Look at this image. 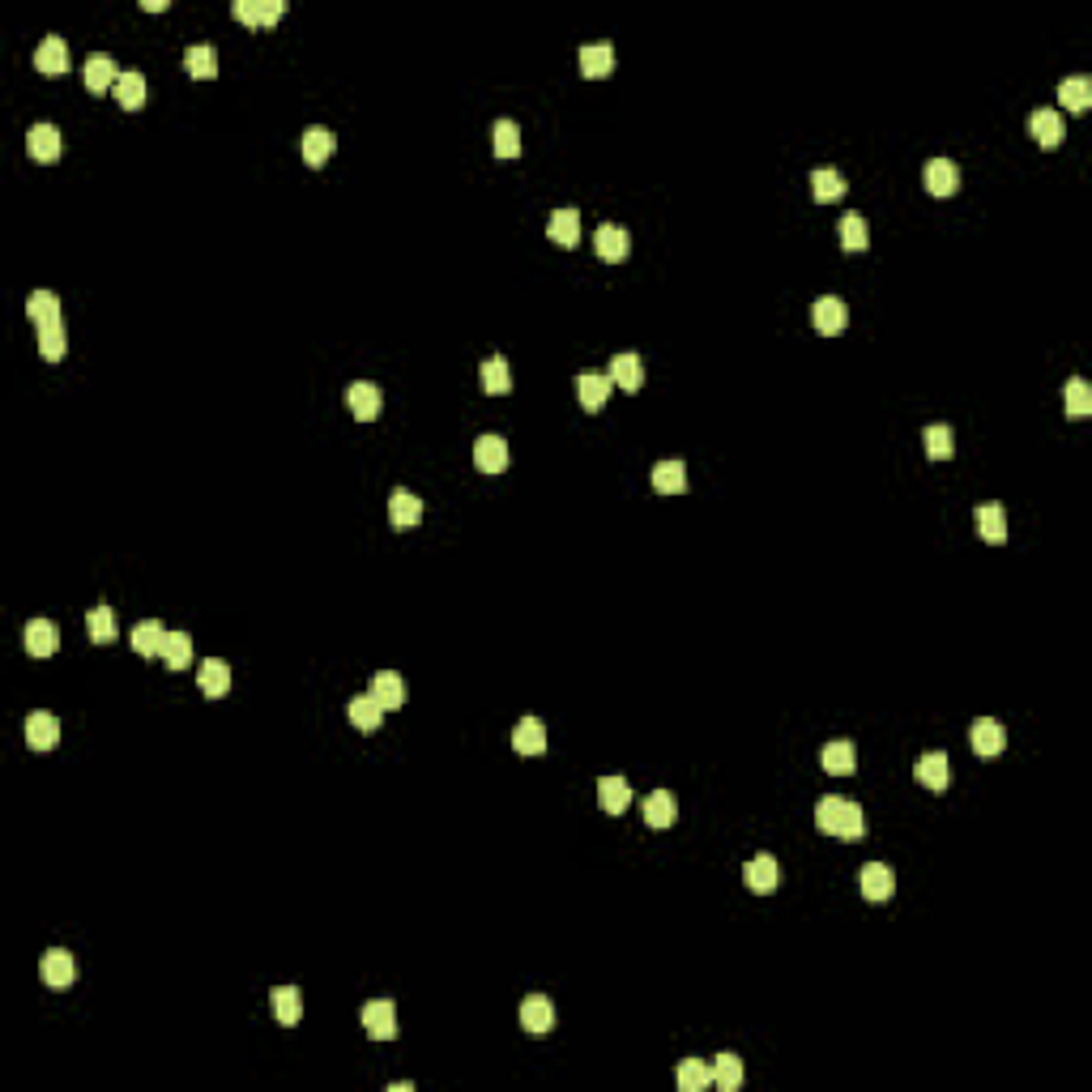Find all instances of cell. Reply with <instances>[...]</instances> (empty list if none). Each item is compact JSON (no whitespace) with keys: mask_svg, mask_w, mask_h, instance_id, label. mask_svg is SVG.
<instances>
[{"mask_svg":"<svg viewBox=\"0 0 1092 1092\" xmlns=\"http://www.w3.org/2000/svg\"><path fill=\"white\" fill-rule=\"evenodd\" d=\"M913 781H918V786H926L930 794H944V790H947V755H944V751L922 755V760L913 764Z\"/></svg>","mask_w":1092,"mask_h":1092,"instance_id":"obj_25","label":"cell"},{"mask_svg":"<svg viewBox=\"0 0 1092 1092\" xmlns=\"http://www.w3.org/2000/svg\"><path fill=\"white\" fill-rule=\"evenodd\" d=\"M82 77H86V90H90V94H107V90H116V82H120L116 60L103 56V51H94V56L86 60Z\"/></svg>","mask_w":1092,"mask_h":1092,"instance_id":"obj_18","label":"cell"},{"mask_svg":"<svg viewBox=\"0 0 1092 1092\" xmlns=\"http://www.w3.org/2000/svg\"><path fill=\"white\" fill-rule=\"evenodd\" d=\"M841 248L845 252H867L870 248V226H867V218L853 214V209L841 218Z\"/></svg>","mask_w":1092,"mask_h":1092,"instance_id":"obj_42","label":"cell"},{"mask_svg":"<svg viewBox=\"0 0 1092 1092\" xmlns=\"http://www.w3.org/2000/svg\"><path fill=\"white\" fill-rule=\"evenodd\" d=\"M674 819H679V803H674V794H671V790H653V794L645 798V824L662 832V828H671Z\"/></svg>","mask_w":1092,"mask_h":1092,"instance_id":"obj_28","label":"cell"},{"mask_svg":"<svg viewBox=\"0 0 1092 1092\" xmlns=\"http://www.w3.org/2000/svg\"><path fill=\"white\" fill-rule=\"evenodd\" d=\"M346 712H350V721H355V730H363V734H376V730L384 726V709L376 704V695H355Z\"/></svg>","mask_w":1092,"mask_h":1092,"instance_id":"obj_36","label":"cell"},{"mask_svg":"<svg viewBox=\"0 0 1092 1092\" xmlns=\"http://www.w3.org/2000/svg\"><path fill=\"white\" fill-rule=\"evenodd\" d=\"M922 180H926L930 197H952V192L960 188V166L952 163V158H930L926 171H922Z\"/></svg>","mask_w":1092,"mask_h":1092,"instance_id":"obj_11","label":"cell"},{"mask_svg":"<svg viewBox=\"0 0 1092 1092\" xmlns=\"http://www.w3.org/2000/svg\"><path fill=\"white\" fill-rule=\"evenodd\" d=\"M34 68H39L43 77H60L68 73V43L60 39V34H48V39L34 48Z\"/></svg>","mask_w":1092,"mask_h":1092,"instance_id":"obj_10","label":"cell"},{"mask_svg":"<svg viewBox=\"0 0 1092 1092\" xmlns=\"http://www.w3.org/2000/svg\"><path fill=\"white\" fill-rule=\"evenodd\" d=\"M815 824H819V832L841 836V841H858V836L867 832L862 807L849 803V798H836V794H828L815 803Z\"/></svg>","mask_w":1092,"mask_h":1092,"instance_id":"obj_1","label":"cell"},{"mask_svg":"<svg viewBox=\"0 0 1092 1092\" xmlns=\"http://www.w3.org/2000/svg\"><path fill=\"white\" fill-rule=\"evenodd\" d=\"M39 973L51 990H68V985L77 982V960H73V952H65V947H51V952L43 956Z\"/></svg>","mask_w":1092,"mask_h":1092,"instance_id":"obj_5","label":"cell"},{"mask_svg":"<svg viewBox=\"0 0 1092 1092\" xmlns=\"http://www.w3.org/2000/svg\"><path fill=\"white\" fill-rule=\"evenodd\" d=\"M146 94H149V86H146V77H141L137 68L120 73V82H116V103H120V107L141 111V107H146Z\"/></svg>","mask_w":1092,"mask_h":1092,"instance_id":"obj_37","label":"cell"},{"mask_svg":"<svg viewBox=\"0 0 1092 1092\" xmlns=\"http://www.w3.org/2000/svg\"><path fill=\"white\" fill-rule=\"evenodd\" d=\"M56 738H60V726H56V717H51V712L34 709L30 717H26V747H30V751H51V747H56Z\"/></svg>","mask_w":1092,"mask_h":1092,"instance_id":"obj_19","label":"cell"},{"mask_svg":"<svg viewBox=\"0 0 1092 1092\" xmlns=\"http://www.w3.org/2000/svg\"><path fill=\"white\" fill-rule=\"evenodd\" d=\"M367 695H376V704H380L384 712H389V709H401V704H406V683H401L398 671H376V674H372V687H367Z\"/></svg>","mask_w":1092,"mask_h":1092,"instance_id":"obj_17","label":"cell"},{"mask_svg":"<svg viewBox=\"0 0 1092 1092\" xmlns=\"http://www.w3.org/2000/svg\"><path fill=\"white\" fill-rule=\"evenodd\" d=\"M1067 414L1071 419H1088L1092 414V389H1088V380H1067Z\"/></svg>","mask_w":1092,"mask_h":1092,"instance_id":"obj_51","label":"cell"},{"mask_svg":"<svg viewBox=\"0 0 1092 1092\" xmlns=\"http://www.w3.org/2000/svg\"><path fill=\"white\" fill-rule=\"evenodd\" d=\"M231 13L244 26H265V0H235Z\"/></svg>","mask_w":1092,"mask_h":1092,"instance_id":"obj_52","label":"cell"},{"mask_svg":"<svg viewBox=\"0 0 1092 1092\" xmlns=\"http://www.w3.org/2000/svg\"><path fill=\"white\" fill-rule=\"evenodd\" d=\"M474 465L482 474H504L508 470V439L504 436H478L474 444Z\"/></svg>","mask_w":1092,"mask_h":1092,"instance_id":"obj_16","label":"cell"},{"mask_svg":"<svg viewBox=\"0 0 1092 1092\" xmlns=\"http://www.w3.org/2000/svg\"><path fill=\"white\" fill-rule=\"evenodd\" d=\"M163 640H166V628L158 619H146L133 628V649L137 657H163Z\"/></svg>","mask_w":1092,"mask_h":1092,"instance_id":"obj_40","label":"cell"},{"mask_svg":"<svg viewBox=\"0 0 1092 1092\" xmlns=\"http://www.w3.org/2000/svg\"><path fill=\"white\" fill-rule=\"evenodd\" d=\"M163 662L171 666V671H184V666L192 662V636H188V632H166V640H163Z\"/></svg>","mask_w":1092,"mask_h":1092,"instance_id":"obj_45","label":"cell"},{"mask_svg":"<svg viewBox=\"0 0 1092 1092\" xmlns=\"http://www.w3.org/2000/svg\"><path fill=\"white\" fill-rule=\"evenodd\" d=\"M1028 133L1037 137L1042 149H1059L1063 137H1067V125H1063V116L1054 107H1042V111H1033V120H1028Z\"/></svg>","mask_w":1092,"mask_h":1092,"instance_id":"obj_12","label":"cell"},{"mask_svg":"<svg viewBox=\"0 0 1092 1092\" xmlns=\"http://www.w3.org/2000/svg\"><path fill=\"white\" fill-rule=\"evenodd\" d=\"M363 1033L372 1042H393L398 1037V1007L389 999H372L363 1007Z\"/></svg>","mask_w":1092,"mask_h":1092,"instance_id":"obj_2","label":"cell"},{"mask_svg":"<svg viewBox=\"0 0 1092 1092\" xmlns=\"http://www.w3.org/2000/svg\"><path fill=\"white\" fill-rule=\"evenodd\" d=\"M611 376H602V372H580L576 376V398H580V406H585L589 414H597L606 406V398H611Z\"/></svg>","mask_w":1092,"mask_h":1092,"instance_id":"obj_21","label":"cell"},{"mask_svg":"<svg viewBox=\"0 0 1092 1092\" xmlns=\"http://www.w3.org/2000/svg\"><path fill=\"white\" fill-rule=\"evenodd\" d=\"M862 896H867V901H892V896H896L892 867H884V862H867V867H862Z\"/></svg>","mask_w":1092,"mask_h":1092,"instance_id":"obj_15","label":"cell"},{"mask_svg":"<svg viewBox=\"0 0 1092 1092\" xmlns=\"http://www.w3.org/2000/svg\"><path fill=\"white\" fill-rule=\"evenodd\" d=\"M86 632H90L94 645H111L116 640V614H111V606H94L86 614Z\"/></svg>","mask_w":1092,"mask_h":1092,"instance_id":"obj_46","label":"cell"},{"mask_svg":"<svg viewBox=\"0 0 1092 1092\" xmlns=\"http://www.w3.org/2000/svg\"><path fill=\"white\" fill-rule=\"evenodd\" d=\"M576 68H580V77H589V82L611 77L614 73V48L611 43H589V48L576 51Z\"/></svg>","mask_w":1092,"mask_h":1092,"instance_id":"obj_9","label":"cell"},{"mask_svg":"<svg viewBox=\"0 0 1092 1092\" xmlns=\"http://www.w3.org/2000/svg\"><path fill=\"white\" fill-rule=\"evenodd\" d=\"M594 248H597V257H602L606 265H619V261L632 252V235L623 231V226H614V223H602V226H597V235H594Z\"/></svg>","mask_w":1092,"mask_h":1092,"instance_id":"obj_8","label":"cell"},{"mask_svg":"<svg viewBox=\"0 0 1092 1092\" xmlns=\"http://www.w3.org/2000/svg\"><path fill=\"white\" fill-rule=\"evenodd\" d=\"M811 324L824 333V338H836V333L849 324V307H845L836 295H819L811 303Z\"/></svg>","mask_w":1092,"mask_h":1092,"instance_id":"obj_3","label":"cell"},{"mask_svg":"<svg viewBox=\"0 0 1092 1092\" xmlns=\"http://www.w3.org/2000/svg\"><path fill=\"white\" fill-rule=\"evenodd\" d=\"M632 803V786L623 777H602L597 781V807H602L606 815H623Z\"/></svg>","mask_w":1092,"mask_h":1092,"instance_id":"obj_29","label":"cell"},{"mask_svg":"<svg viewBox=\"0 0 1092 1092\" xmlns=\"http://www.w3.org/2000/svg\"><path fill=\"white\" fill-rule=\"evenodd\" d=\"M819 764H824L828 777H849V772L858 769V747L836 738V743H828L824 751H819Z\"/></svg>","mask_w":1092,"mask_h":1092,"instance_id":"obj_22","label":"cell"},{"mask_svg":"<svg viewBox=\"0 0 1092 1092\" xmlns=\"http://www.w3.org/2000/svg\"><path fill=\"white\" fill-rule=\"evenodd\" d=\"M197 687L201 695H209V700H218V695L231 692V666L223 662V657H205L197 671Z\"/></svg>","mask_w":1092,"mask_h":1092,"instance_id":"obj_23","label":"cell"},{"mask_svg":"<svg viewBox=\"0 0 1092 1092\" xmlns=\"http://www.w3.org/2000/svg\"><path fill=\"white\" fill-rule=\"evenodd\" d=\"M674 1084H679V1092H704L712 1084L709 1080V1063L700 1059H683V1067L674 1071Z\"/></svg>","mask_w":1092,"mask_h":1092,"instance_id":"obj_47","label":"cell"},{"mask_svg":"<svg viewBox=\"0 0 1092 1092\" xmlns=\"http://www.w3.org/2000/svg\"><path fill=\"white\" fill-rule=\"evenodd\" d=\"M482 389H487L491 398H504V393H513V367H508V359L491 355L487 363H482Z\"/></svg>","mask_w":1092,"mask_h":1092,"instance_id":"obj_38","label":"cell"},{"mask_svg":"<svg viewBox=\"0 0 1092 1092\" xmlns=\"http://www.w3.org/2000/svg\"><path fill=\"white\" fill-rule=\"evenodd\" d=\"M653 491H662V496H683V491H687V465L683 461H657L653 465Z\"/></svg>","mask_w":1092,"mask_h":1092,"instance_id":"obj_41","label":"cell"},{"mask_svg":"<svg viewBox=\"0 0 1092 1092\" xmlns=\"http://www.w3.org/2000/svg\"><path fill=\"white\" fill-rule=\"evenodd\" d=\"M346 406H350V414H355L359 422H376V419H380V410H384V393L376 389V384H367V380H355V384H350V393H346Z\"/></svg>","mask_w":1092,"mask_h":1092,"instance_id":"obj_6","label":"cell"},{"mask_svg":"<svg viewBox=\"0 0 1092 1092\" xmlns=\"http://www.w3.org/2000/svg\"><path fill=\"white\" fill-rule=\"evenodd\" d=\"M513 747L521 755H546V726L538 717H521V726L513 730Z\"/></svg>","mask_w":1092,"mask_h":1092,"instance_id":"obj_34","label":"cell"},{"mask_svg":"<svg viewBox=\"0 0 1092 1092\" xmlns=\"http://www.w3.org/2000/svg\"><path fill=\"white\" fill-rule=\"evenodd\" d=\"M26 149H30L34 163H56L60 158V128L56 125H34L26 133Z\"/></svg>","mask_w":1092,"mask_h":1092,"instance_id":"obj_26","label":"cell"},{"mask_svg":"<svg viewBox=\"0 0 1092 1092\" xmlns=\"http://www.w3.org/2000/svg\"><path fill=\"white\" fill-rule=\"evenodd\" d=\"M606 376H611L614 389L640 393V384H645V363H640V355H614L611 367H606Z\"/></svg>","mask_w":1092,"mask_h":1092,"instance_id":"obj_14","label":"cell"},{"mask_svg":"<svg viewBox=\"0 0 1092 1092\" xmlns=\"http://www.w3.org/2000/svg\"><path fill=\"white\" fill-rule=\"evenodd\" d=\"M26 316L34 321V329L60 324V299H56V290H30V295H26Z\"/></svg>","mask_w":1092,"mask_h":1092,"instance_id":"obj_27","label":"cell"},{"mask_svg":"<svg viewBox=\"0 0 1092 1092\" xmlns=\"http://www.w3.org/2000/svg\"><path fill=\"white\" fill-rule=\"evenodd\" d=\"M546 235H551L559 248H576V244H580V214H576V209H568V205L555 209V214H551V226H546Z\"/></svg>","mask_w":1092,"mask_h":1092,"instance_id":"obj_31","label":"cell"},{"mask_svg":"<svg viewBox=\"0 0 1092 1092\" xmlns=\"http://www.w3.org/2000/svg\"><path fill=\"white\" fill-rule=\"evenodd\" d=\"M977 534H982L990 546L1007 542V513H1003V504H982V508H977Z\"/></svg>","mask_w":1092,"mask_h":1092,"instance_id":"obj_35","label":"cell"},{"mask_svg":"<svg viewBox=\"0 0 1092 1092\" xmlns=\"http://www.w3.org/2000/svg\"><path fill=\"white\" fill-rule=\"evenodd\" d=\"M68 350V333L65 324H48V329H39V355L48 359V363H60Z\"/></svg>","mask_w":1092,"mask_h":1092,"instance_id":"obj_49","label":"cell"},{"mask_svg":"<svg viewBox=\"0 0 1092 1092\" xmlns=\"http://www.w3.org/2000/svg\"><path fill=\"white\" fill-rule=\"evenodd\" d=\"M811 192H815L819 205H824V201H841L845 197L841 171H836V166H815V171H811Z\"/></svg>","mask_w":1092,"mask_h":1092,"instance_id":"obj_43","label":"cell"},{"mask_svg":"<svg viewBox=\"0 0 1092 1092\" xmlns=\"http://www.w3.org/2000/svg\"><path fill=\"white\" fill-rule=\"evenodd\" d=\"M743 884L751 887L755 896L777 892V884H781V867H777V858H772V853H760V858H751V862L743 867Z\"/></svg>","mask_w":1092,"mask_h":1092,"instance_id":"obj_4","label":"cell"},{"mask_svg":"<svg viewBox=\"0 0 1092 1092\" xmlns=\"http://www.w3.org/2000/svg\"><path fill=\"white\" fill-rule=\"evenodd\" d=\"M333 149H338V137L329 133V128H321V125H312L303 133V158H307V166H324L333 158Z\"/></svg>","mask_w":1092,"mask_h":1092,"instance_id":"obj_32","label":"cell"},{"mask_svg":"<svg viewBox=\"0 0 1092 1092\" xmlns=\"http://www.w3.org/2000/svg\"><path fill=\"white\" fill-rule=\"evenodd\" d=\"M1059 103L1067 111H1088L1092 107V82L1088 77H1067V82L1059 86Z\"/></svg>","mask_w":1092,"mask_h":1092,"instance_id":"obj_44","label":"cell"},{"mask_svg":"<svg viewBox=\"0 0 1092 1092\" xmlns=\"http://www.w3.org/2000/svg\"><path fill=\"white\" fill-rule=\"evenodd\" d=\"M184 68H188V77H197V82H214L218 51L209 48V43H197V48H188V56H184Z\"/></svg>","mask_w":1092,"mask_h":1092,"instance_id":"obj_39","label":"cell"},{"mask_svg":"<svg viewBox=\"0 0 1092 1092\" xmlns=\"http://www.w3.org/2000/svg\"><path fill=\"white\" fill-rule=\"evenodd\" d=\"M709 1080L717 1084V1092H734L743 1084V1059H738V1054H717V1059L709 1063Z\"/></svg>","mask_w":1092,"mask_h":1092,"instance_id":"obj_33","label":"cell"},{"mask_svg":"<svg viewBox=\"0 0 1092 1092\" xmlns=\"http://www.w3.org/2000/svg\"><path fill=\"white\" fill-rule=\"evenodd\" d=\"M922 444H926V457H930V461H947V457L956 453L952 427H944V422H935V427L922 431Z\"/></svg>","mask_w":1092,"mask_h":1092,"instance_id":"obj_48","label":"cell"},{"mask_svg":"<svg viewBox=\"0 0 1092 1092\" xmlns=\"http://www.w3.org/2000/svg\"><path fill=\"white\" fill-rule=\"evenodd\" d=\"M521 1024H525V1033H534V1037L551 1033V1028H555V1003L546 999V994H530V999L521 1003Z\"/></svg>","mask_w":1092,"mask_h":1092,"instance_id":"obj_20","label":"cell"},{"mask_svg":"<svg viewBox=\"0 0 1092 1092\" xmlns=\"http://www.w3.org/2000/svg\"><path fill=\"white\" fill-rule=\"evenodd\" d=\"M968 743H973V751L982 755V760H994V755H1003V747H1007V730L999 726V721L982 717L973 721V730H968Z\"/></svg>","mask_w":1092,"mask_h":1092,"instance_id":"obj_7","label":"cell"},{"mask_svg":"<svg viewBox=\"0 0 1092 1092\" xmlns=\"http://www.w3.org/2000/svg\"><path fill=\"white\" fill-rule=\"evenodd\" d=\"M22 640H26V653L30 657H51L60 649V632L51 619H30L22 632Z\"/></svg>","mask_w":1092,"mask_h":1092,"instance_id":"obj_13","label":"cell"},{"mask_svg":"<svg viewBox=\"0 0 1092 1092\" xmlns=\"http://www.w3.org/2000/svg\"><path fill=\"white\" fill-rule=\"evenodd\" d=\"M389 521H393V530H414V525L422 521V499L410 496V491H393V499H389Z\"/></svg>","mask_w":1092,"mask_h":1092,"instance_id":"obj_30","label":"cell"},{"mask_svg":"<svg viewBox=\"0 0 1092 1092\" xmlns=\"http://www.w3.org/2000/svg\"><path fill=\"white\" fill-rule=\"evenodd\" d=\"M269 1007L282 1028H295L299 1016H303V994L295 985H278V990H269Z\"/></svg>","mask_w":1092,"mask_h":1092,"instance_id":"obj_24","label":"cell"},{"mask_svg":"<svg viewBox=\"0 0 1092 1092\" xmlns=\"http://www.w3.org/2000/svg\"><path fill=\"white\" fill-rule=\"evenodd\" d=\"M491 137H496V141H491V146H496V158H517V154H521V128H517L513 120H499Z\"/></svg>","mask_w":1092,"mask_h":1092,"instance_id":"obj_50","label":"cell"}]
</instances>
